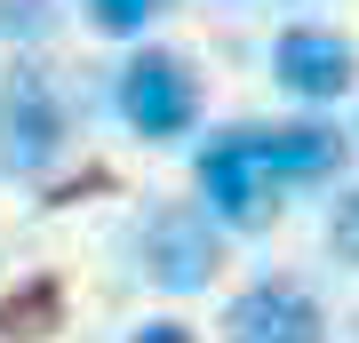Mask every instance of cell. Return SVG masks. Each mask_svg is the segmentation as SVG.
<instances>
[{
  "label": "cell",
  "mask_w": 359,
  "mask_h": 343,
  "mask_svg": "<svg viewBox=\"0 0 359 343\" xmlns=\"http://www.w3.org/2000/svg\"><path fill=\"white\" fill-rule=\"evenodd\" d=\"M120 112H128L136 136H184L200 112V80H192V64H184L176 48H144L128 72H120Z\"/></svg>",
  "instance_id": "5b68a950"
},
{
  "label": "cell",
  "mask_w": 359,
  "mask_h": 343,
  "mask_svg": "<svg viewBox=\"0 0 359 343\" xmlns=\"http://www.w3.org/2000/svg\"><path fill=\"white\" fill-rule=\"evenodd\" d=\"M224 271V224L208 216L200 200H168L152 208V224H144V280L168 288V295H192Z\"/></svg>",
  "instance_id": "7a4b0ae2"
},
{
  "label": "cell",
  "mask_w": 359,
  "mask_h": 343,
  "mask_svg": "<svg viewBox=\"0 0 359 343\" xmlns=\"http://www.w3.org/2000/svg\"><path fill=\"white\" fill-rule=\"evenodd\" d=\"M327 248L344 255V264H359V191H344V200H335V216H327Z\"/></svg>",
  "instance_id": "8fae6325"
},
{
  "label": "cell",
  "mask_w": 359,
  "mask_h": 343,
  "mask_svg": "<svg viewBox=\"0 0 359 343\" xmlns=\"http://www.w3.org/2000/svg\"><path fill=\"white\" fill-rule=\"evenodd\" d=\"M128 343H192V328H176V319H144Z\"/></svg>",
  "instance_id": "7c38bea8"
},
{
  "label": "cell",
  "mask_w": 359,
  "mask_h": 343,
  "mask_svg": "<svg viewBox=\"0 0 359 343\" xmlns=\"http://www.w3.org/2000/svg\"><path fill=\"white\" fill-rule=\"evenodd\" d=\"M56 0H0V40H48Z\"/></svg>",
  "instance_id": "30bf717a"
},
{
  "label": "cell",
  "mask_w": 359,
  "mask_h": 343,
  "mask_svg": "<svg viewBox=\"0 0 359 343\" xmlns=\"http://www.w3.org/2000/svg\"><path fill=\"white\" fill-rule=\"evenodd\" d=\"M224 343H327V311L304 280H248L224 304Z\"/></svg>",
  "instance_id": "277c9868"
},
{
  "label": "cell",
  "mask_w": 359,
  "mask_h": 343,
  "mask_svg": "<svg viewBox=\"0 0 359 343\" xmlns=\"http://www.w3.org/2000/svg\"><path fill=\"white\" fill-rule=\"evenodd\" d=\"M256 144H264V168H271V184H320L344 168V136L320 120H295V128H256Z\"/></svg>",
  "instance_id": "52a82bcc"
},
{
  "label": "cell",
  "mask_w": 359,
  "mask_h": 343,
  "mask_svg": "<svg viewBox=\"0 0 359 343\" xmlns=\"http://www.w3.org/2000/svg\"><path fill=\"white\" fill-rule=\"evenodd\" d=\"M65 152V104L40 64H16L0 80V176H40Z\"/></svg>",
  "instance_id": "3957f363"
},
{
  "label": "cell",
  "mask_w": 359,
  "mask_h": 343,
  "mask_svg": "<svg viewBox=\"0 0 359 343\" xmlns=\"http://www.w3.org/2000/svg\"><path fill=\"white\" fill-rule=\"evenodd\" d=\"M200 191H208V216L224 231H264L280 216V184L264 168L256 128H224V136L200 144Z\"/></svg>",
  "instance_id": "6da1fadb"
},
{
  "label": "cell",
  "mask_w": 359,
  "mask_h": 343,
  "mask_svg": "<svg viewBox=\"0 0 359 343\" xmlns=\"http://www.w3.org/2000/svg\"><path fill=\"white\" fill-rule=\"evenodd\" d=\"M152 16H168V0H88V25H96V32H112V40L144 32Z\"/></svg>",
  "instance_id": "ba28073f"
},
{
  "label": "cell",
  "mask_w": 359,
  "mask_h": 343,
  "mask_svg": "<svg viewBox=\"0 0 359 343\" xmlns=\"http://www.w3.org/2000/svg\"><path fill=\"white\" fill-rule=\"evenodd\" d=\"M271 72H280V88H287V96H304V104H335V96L351 88L359 56H351V40H344V32L295 25V32H280V48H271Z\"/></svg>",
  "instance_id": "8992f818"
},
{
  "label": "cell",
  "mask_w": 359,
  "mask_h": 343,
  "mask_svg": "<svg viewBox=\"0 0 359 343\" xmlns=\"http://www.w3.org/2000/svg\"><path fill=\"white\" fill-rule=\"evenodd\" d=\"M8 335H48V319H56V288L40 280V288H25V295H8Z\"/></svg>",
  "instance_id": "9c48e42d"
}]
</instances>
